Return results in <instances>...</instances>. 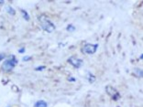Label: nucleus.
I'll return each mask as SVG.
<instances>
[{"label": "nucleus", "instance_id": "nucleus-3", "mask_svg": "<svg viewBox=\"0 0 143 107\" xmlns=\"http://www.w3.org/2000/svg\"><path fill=\"white\" fill-rule=\"evenodd\" d=\"M98 48V44H90L87 43L84 46L83 48V51L86 54H94Z\"/></svg>", "mask_w": 143, "mask_h": 107}, {"label": "nucleus", "instance_id": "nucleus-7", "mask_svg": "<svg viewBox=\"0 0 143 107\" xmlns=\"http://www.w3.org/2000/svg\"><path fill=\"white\" fill-rule=\"evenodd\" d=\"M7 12H8V13H10L11 15H15V11H14V9H13L11 7H7Z\"/></svg>", "mask_w": 143, "mask_h": 107}, {"label": "nucleus", "instance_id": "nucleus-2", "mask_svg": "<svg viewBox=\"0 0 143 107\" xmlns=\"http://www.w3.org/2000/svg\"><path fill=\"white\" fill-rule=\"evenodd\" d=\"M16 63H18V61H16L14 58L10 59V60H7V61H4V63L2 65V69L6 71H9L11 70H13Z\"/></svg>", "mask_w": 143, "mask_h": 107}, {"label": "nucleus", "instance_id": "nucleus-4", "mask_svg": "<svg viewBox=\"0 0 143 107\" xmlns=\"http://www.w3.org/2000/svg\"><path fill=\"white\" fill-rule=\"evenodd\" d=\"M69 63L72 64L73 67L75 68H80V66L83 63V61L80 60V59H77V58H74V57H71L69 60H68Z\"/></svg>", "mask_w": 143, "mask_h": 107}, {"label": "nucleus", "instance_id": "nucleus-11", "mask_svg": "<svg viewBox=\"0 0 143 107\" xmlns=\"http://www.w3.org/2000/svg\"><path fill=\"white\" fill-rule=\"evenodd\" d=\"M24 51H25V50H24V49H20V50H19V53H23Z\"/></svg>", "mask_w": 143, "mask_h": 107}, {"label": "nucleus", "instance_id": "nucleus-12", "mask_svg": "<svg viewBox=\"0 0 143 107\" xmlns=\"http://www.w3.org/2000/svg\"><path fill=\"white\" fill-rule=\"evenodd\" d=\"M3 58H4V55L3 54H0V61L3 60Z\"/></svg>", "mask_w": 143, "mask_h": 107}, {"label": "nucleus", "instance_id": "nucleus-1", "mask_svg": "<svg viewBox=\"0 0 143 107\" xmlns=\"http://www.w3.org/2000/svg\"><path fill=\"white\" fill-rule=\"evenodd\" d=\"M40 25H41V28L43 29L45 31H47V32L51 33L55 30V25L51 20H49L48 18L41 19Z\"/></svg>", "mask_w": 143, "mask_h": 107}, {"label": "nucleus", "instance_id": "nucleus-8", "mask_svg": "<svg viewBox=\"0 0 143 107\" xmlns=\"http://www.w3.org/2000/svg\"><path fill=\"white\" fill-rule=\"evenodd\" d=\"M67 29H68L69 31H73V29H74V27H73L72 25H70V26H68Z\"/></svg>", "mask_w": 143, "mask_h": 107}, {"label": "nucleus", "instance_id": "nucleus-5", "mask_svg": "<svg viewBox=\"0 0 143 107\" xmlns=\"http://www.w3.org/2000/svg\"><path fill=\"white\" fill-rule=\"evenodd\" d=\"M47 106H48V103H47L45 101H42V100L38 101V102L35 103V104H34V107H47Z\"/></svg>", "mask_w": 143, "mask_h": 107}, {"label": "nucleus", "instance_id": "nucleus-6", "mask_svg": "<svg viewBox=\"0 0 143 107\" xmlns=\"http://www.w3.org/2000/svg\"><path fill=\"white\" fill-rule=\"evenodd\" d=\"M21 13H22V16H23V18H25L26 20H29V16L28 15L27 11L21 9Z\"/></svg>", "mask_w": 143, "mask_h": 107}, {"label": "nucleus", "instance_id": "nucleus-9", "mask_svg": "<svg viewBox=\"0 0 143 107\" xmlns=\"http://www.w3.org/2000/svg\"><path fill=\"white\" fill-rule=\"evenodd\" d=\"M29 60H30V57H25V58H23V61H29Z\"/></svg>", "mask_w": 143, "mask_h": 107}, {"label": "nucleus", "instance_id": "nucleus-10", "mask_svg": "<svg viewBox=\"0 0 143 107\" xmlns=\"http://www.w3.org/2000/svg\"><path fill=\"white\" fill-rule=\"evenodd\" d=\"M44 67H40V68H36V71H41V70H43Z\"/></svg>", "mask_w": 143, "mask_h": 107}]
</instances>
